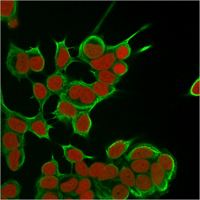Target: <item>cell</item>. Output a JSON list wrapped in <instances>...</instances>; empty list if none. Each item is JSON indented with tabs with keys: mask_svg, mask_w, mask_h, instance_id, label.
<instances>
[{
	"mask_svg": "<svg viewBox=\"0 0 200 200\" xmlns=\"http://www.w3.org/2000/svg\"><path fill=\"white\" fill-rule=\"evenodd\" d=\"M59 97L83 110L92 109L96 104L103 100L96 95L86 83L82 80L70 82Z\"/></svg>",
	"mask_w": 200,
	"mask_h": 200,
	"instance_id": "6da1fadb",
	"label": "cell"
},
{
	"mask_svg": "<svg viewBox=\"0 0 200 200\" xmlns=\"http://www.w3.org/2000/svg\"><path fill=\"white\" fill-rule=\"evenodd\" d=\"M7 70L19 81L27 78L30 73L29 58L26 50L10 43L6 61Z\"/></svg>",
	"mask_w": 200,
	"mask_h": 200,
	"instance_id": "7a4b0ae2",
	"label": "cell"
},
{
	"mask_svg": "<svg viewBox=\"0 0 200 200\" xmlns=\"http://www.w3.org/2000/svg\"><path fill=\"white\" fill-rule=\"evenodd\" d=\"M1 108L5 115L4 124L10 130L24 136L25 134L28 131V117L9 109L2 98Z\"/></svg>",
	"mask_w": 200,
	"mask_h": 200,
	"instance_id": "3957f363",
	"label": "cell"
},
{
	"mask_svg": "<svg viewBox=\"0 0 200 200\" xmlns=\"http://www.w3.org/2000/svg\"><path fill=\"white\" fill-rule=\"evenodd\" d=\"M106 46L101 38L92 35L87 37L81 44L78 55L89 59H96L103 54Z\"/></svg>",
	"mask_w": 200,
	"mask_h": 200,
	"instance_id": "277c9868",
	"label": "cell"
},
{
	"mask_svg": "<svg viewBox=\"0 0 200 200\" xmlns=\"http://www.w3.org/2000/svg\"><path fill=\"white\" fill-rule=\"evenodd\" d=\"M84 110L80 109L64 99L59 97L56 110L51 113L54 118L67 125H72L78 114Z\"/></svg>",
	"mask_w": 200,
	"mask_h": 200,
	"instance_id": "5b68a950",
	"label": "cell"
},
{
	"mask_svg": "<svg viewBox=\"0 0 200 200\" xmlns=\"http://www.w3.org/2000/svg\"><path fill=\"white\" fill-rule=\"evenodd\" d=\"M114 49V46H106L103 54L95 59H89L78 55L77 57L88 64L94 70L99 71L110 69L116 61Z\"/></svg>",
	"mask_w": 200,
	"mask_h": 200,
	"instance_id": "8992f818",
	"label": "cell"
},
{
	"mask_svg": "<svg viewBox=\"0 0 200 200\" xmlns=\"http://www.w3.org/2000/svg\"><path fill=\"white\" fill-rule=\"evenodd\" d=\"M24 136L10 130L3 125L1 134V147L4 155L10 151L24 147Z\"/></svg>",
	"mask_w": 200,
	"mask_h": 200,
	"instance_id": "52a82bcc",
	"label": "cell"
},
{
	"mask_svg": "<svg viewBox=\"0 0 200 200\" xmlns=\"http://www.w3.org/2000/svg\"><path fill=\"white\" fill-rule=\"evenodd\" d=\"M104 193V198L123 200L127 198L130 192L129 189L117 179L102 184H99Z\"/></svg>",
	"mask_w": 200,
	"mask_h": 200,
	"instance_id": "ba28073f",
	"label": "cell"
},
{
	"mask_svg": "<svg viewBox=\"0 0 200 200\" xmlns=\"http://www.w3.org/2000/svg\"><path fill=\"white\" fill-rule=\"evenodd\" d=\"M28 131L31 132L40 138L50 139L49 130L54 127L51 125L47 123L44 117L43 112L39 110L34 116L28 117Z\"/></svg>",
	"mask_w": 200,
	"mask_h": 200,
	"instance_id": "9c48e42d",
	"label": "cell"
},
{
	"mask_svg": "<svg viewBox=\"0 0 200 200\" xmlns=\"http://www.w3.org/2000/svg\"><path fill=\"white\" fill-rule=\"evenodd\" d=\"M160 151L152 145L146 143L137 144L125 156L127 161L138 159H155Z\"/></svg>",
	"mask_w": 200,
	"mask_h": 200,
	"instance_id": "30bf717a",
	"label": "cell"
},
{
	"mask_svg": "<svg viewBox=\"0 0 200 200\" xmlns=\"http://www.w3.org/2000/svg\"><path fill=\"white\" fill-rule=\"evenodd\" d=\"M66 37L62 41L58 42L54 40L56 49L55 56V71H65L68 66L72 63L77 61L71 57L68 48L65 44Z\"/></svg>",
	"mask_w": 200,
	"mask_h": 200,
	"instance_id": "8fae6325",
	"label": "cell"
},
{
	"mask_svg": "<svg viewBox=\"0 0 200 200\" xmlns=\"http://www.w3.org/2000/svg\"><path fill=\"white\" fill-rule=\"evenodd\" d=\"M155 160L166 174L169 180L174 179L177 174V161L172 154L166 148L161 150Z\"/></svg>",
	"mask_w": 200,
	"mask_h": 200,
	"instance_id": "7c38bea8",
	"label": "cell"
},
{
	"mask_svg": "<svg viewBox=\"0 0 200 200\" xmlns=\"http://www.w3.org/2000/svg\"><path fill=\"white\" fill-rule=\"evenodd\" d=\"M0 20L6 22L11 28L18 24V2L16 0H0Z\"/></svg>",
	"mask_w": 200,
	"mask_h": 200,
	"instance_id": "4fadbf2b",
	"label": "cell"
},
{
	"mask_svg": "<svg viewBox=\"0 0 200 200\" xmlns=\"http://www.w3.org/2000/svg\"><path fill=\"white\" fill-rule=\"evenodd\" d=\"M150 174L157 191L162 192L167 189L170 180L155 159L151 160Z\"/></svg>",
	"mask_w": 200,
	"mask_h": 200,
	"instance_id": "5bb4252c",
	"label": "cell"
},
{
	"mask_svg": "<svg viewBox=\"0 0 200 200\" xmlns=\"http://www.w3.org/2000/svg\"><path fill=\"white\" fill-rule=\"evenodd\" d=\"M92 109H88L81 111L73 121L72 126L74 133L82 137H88L92 125L89 113Z\"/></svg>",
	"mask_w": 200,
	"mask_h": 200,
	"instance_id": "9a60e30c",
	"label": "cell"
},
{
	"mask_svg": "<svg viewBox=\"0 0 200 200\" xmlns=\"http://www.w3.org/2000/svg\"><path fill=\"white\" fill-rule=\"evenodd\" d=\"M70 82L66 75L62 72L55 71L47 78L46 86L54 94L58 96L62 93Z\"/></svg>",
	"mask_w": 200,
	"mask_h": 200,
	"instance_id": "2e32d148",
	"label": "cell"
},
{
	"mask_svg": "<svg viewBox=\"0 0 200 200\" xmlns=\"http://www.w3.org/2000/svg\"><path fill=\"white\" fill-rule=\"evenodd\" d=\"M118 178L133 195L138 197H143L135 186V174L128 165L122 166L119 170Z\"/></svg>",
	"mask_w": 200,
	"mask_h": 200,
	"instance_id": "e0dca14e",
	"label": "cell"
},
{
	"mask_svg": "<svg viewBox=\"0 0 200 200\" xmlns=\"http://www.w3.org/2000/svg\"><path fill=\"white\" fill-rule=\"evenodd\" d=\"M135 174L136 187L143 197L152 195L157 191L149 173Z\"/></svg>",
	"mask_w": 200,
	"mask_h": 200,
	"instance_id": "ac0fdd59",
	"label": "cell"
},
{
	"mask_svg": "<svg viewBox=\"0 0 200 200\" xmlns=\"http://www.w3.org/2000/svg\"><path fill=\"white\" fill-rule=\"evenodd\" d=\"M4 155L8 167L13 171L18 170L22 166L25 160L24 147L10 151Z\"/></svg>",
	"mask_w": 200,
	"mask_h": 200,
	"instance_id": "d6986e66",
	"label": "cell"
},
{
	"mask_svg": "<svg viewBox=\"0 0 200 200\" xmlns=\"http://www.w3.org/2000/svg\"><path fill=\"white\" fill-rule=\"evenodd\" d=\"M80 178L72 173L59 178L58 189L63 195L69 194L75 189Z\"/></svg>",
	"mask_w": 200,
	"mask_h": 200,
	"instance_id": "ffe728a7",
	"label": "cell"
},
{
	"mask_svg": "<svg viewBox=\"0 0 200 200\" xmlns=\"http://www.w3.org/2000/svg\"><path fill=\"white\" fill-rule=\"evenodd\" d=\"M30 48L26 51L28 56L30 69L36 72L41 71L44 67L45 61L40 51L39 45Z\"/></svg>",
	"mask_w": 200,
	"mask_h": 200,
	"instance_id": "44dd1931",
	"label": "cell"
},
{
	"mask_svg": "<svg viewBox=\"0 0 200 200\" xmlns=\"http://www.w3.org/2000/svg\"><path fill=\"white\" fill-rule=\"evenodd\" d=\"M134 140V139L128 140H120L115 142L106 150L107 157L111 159L119 158L126 151Z\"/></svg>",
	"mask_w": 200,
	"mask_h": 200,
	"instance_id": "7402d4cb",
	"label": "cell"
},
{
	"mask_svg": "<svg viewBox=\"0 0 200 200\" xmlns=\"http://www.w3.org/2000/svg\"><path fill=\"white\" fill-rule=\"evenodd\" d=\"M60 146L63 150L64 157L72 164L84 159H93L94 158L85 155L81 150L70 144Z\"/></svg>",
	"mask_w": 200,
	"mask_h": 200,
	"instance_id": "603a6c76",
	"label": "cell"
},
{
	"mask_svg": "<svg viewBox=\"0 0 200 200\" xmlns=\"http://www.w3.org/2000/svg\"><path fill=\"white\" fill-rule=\"evenodd\" d=\"M32 84L34 95L39 104V110L43 112V107L45 102L54 94L42 83L33 82Z\"/></svg>",
	"mask_w": 200,
	"mask_h": 200,
	"instance_id": "cb8c5ba5",
	"label": "cell"
},
{
	"mask_svg": "<svg viewBox=\"0 0 200 200\" xmlns=\"http://www.w3.org/2000/svg\"><path fill=\"white\" fill-rule=\"evenodd\" d=\"M21 189V186L17 181L11 179L1 186L0 194L10 199H18L19 198Z\"/></svg>",
	"mask_w": 200,
	"mask_h": 200,
	"instance_id": "d4e9b609",
	"label": "cell"
},
{
	"mask_svg": "<svg viewBox=\"0 0 200 200\" xmlns=\"http://www.w3.org/2000/svg\"><path fill=\"white\" fill-rule=\"evenodd\" d=\"M90 71L97 81L110 86H115L121 78L116 76L110 69L97 71L92 69Z\"/></svg>",
	"mask_w": 200,
	"mask_h": 200,
	"instance_id": "484cf974",
	"label": "cell"
},
{
	"mask_svg": "<svg viewBox=\"0 0 200 200\" xmlns=\"http://www.w3.org/2000/svg\"><path fill=\"white\" fill-rule=\"evenodd\" d=\"M99 98L104 100L117 91L115 86H110L96 81L91 84L87 83Z\"/></svg>",
	"mask_w": 200,
	"mask_h": 200,
	"instance_id": "4316f807",
	"label": "cell"
},
{
	"mask_svg": "<svg viewBox=\"0 0 200 200\" xmlns=\"http://www.w3.org/2000/svg\"><path fill=\"white\" fill-rule=\"evenodd\" d=\"M119 172L118 168L114 164L110 163L106 164L97 182L102 184L118 179Z\"/></svg>",
	"mask_w": 200,
	"mask_h": 200,
	"instance_id": "83f0119b",
	"label": "cell"
},
{
	"mask_svg": "<svg viewBox=\"0 0 200 200\" xmlns=\"http://www.w3.org/2000/svg\"><path fill=\"white\" fill-rule=\"evenodd\" d=\"M59 178L54 176L40 177L36 185L37 192L58 188Z\"/></svg>",
	"mask_w": 200,
	"mask_h": 200,
	"instance_id": "f1b7e54d",
	"label": "cell"
},
{
	"mask_svg": "<svg viewBox=\"0 0 200 200\" xmlns=\"http://www.w3.org/2000/svg\"><path fill=\"white\" fill-rule=\"evenodd\" d=\"M128 162V166L135 174H150L151 160L138 159Z\"/></svg>",
	"mask_w": 200,
	"mask_h": 200,
	"instance_id": "f546056e",
	"label": "cell"
},
{
	"mask_svg": "<svg viewBox=\"0 0 200 200\" xmlns=\"http://www.w3.org/2000/svg\"><path fill=\"white\" fill-rule=\"evenodd\" d=\"M41 171L42 174L40 177L54 176L59 178L64 174L59 172L58 163L55 159L53 154L51 160L45 163L42 166Z\"/></svg>",
	"mask_w": 200,
	"mask_h": 200,
	"instance_id": "4dcf8cb0",
	"label": "cell"
},
{
	"mask_svg": "<svg viewBox=\"0 0 200 200\" xmlns=\"http://www.w3.org/2000/svg\"><path fill=\"white\" fill-rule=\"evenodd\" d=\"M135 34L125 41L114 46V53L116 60L123 61L129 57L131 52V49L128 42Z\"/></svg>",
	"mask_w": 200,
	"mask_h": 200,
	"instance_id": "1f68e13d",
	"label": "cell"
},
{
	"mask_svg": "<svg viewBox=\"0 0 200 200\" xmlns=\"http://www.w3.org/2000/svg\"><path fill=\"white\" fill-rule=\"evenodd\" d=\"M63 195L58 189L37 192L34 199L37 200H61Z\"/></svg>",
	"mask_w": 200,
	"mask_h": 200,
	"instance_id": "d6a6232c",
	"label": "cell"
},
{
	"mask_svg": "<svg viewBox=\"0 0 200 200\" xmlns=\"http://www.w3.org/2000/svg\"><path fill=\"white\" fill-rule=\"evenodd\" d=\"M91 186V182L89 178H80L75 189L70 194L77 197L90 189Z\"/></svg>",
	"mask_w": 200,
	"mask_h": 200,
	"instance_id": "836d02e7",
	"label": "cell"
},
{
	"mask_svg": "<svg viewBox=\"0 0 200 200\" xmlns=\"http://www.w3.org/2000/svg\"><path fill=\"white\" fill-rule=\"evenodd\" d=\"M73 164H74L73 168L74 172L73 174L80 178L90 177L89 168L83 160Z\"/></svg>",
	"mask_w": 200,
	"mask_h": 200,
	"instance_id": "e575fe53",
	"label": "cell"
},
{
	"mask_svg": "<svg viewBox=\"0 0 200 200\" xmlns=\"http://www.w3.org/2000/svg\"><path fill=\"white\" fill-rule=\"evenodd\" d=\"M105 165V163L101 162H96L93 163L89 168L90 177L94 181H97Z\"/></svg>",
	"mask_w": 200,
	"mask_h": 200,
	"instance_id": "d590c367",
	"label": "cell"
},
{
	"mask_svg": "<svg viewBox=\"0 0 200 200\" xmlns=\"http://www.w3.org/2000/svg\"><path fill=\"white\" fill-rule=\"evenodd\" d=\"M128 69L127 64L123 61L116 60L110 70L116 76L121 77L127 72Z\"/></svg>",
	"mask_w": 200,
	"mask_h": 200,
	"instance_id": "8d00e7d4",
	"label": "cell"
},
{
	"mask_svg": "<svg viewBox=\"0 0 200 200\" xmlns=\"http://www.w3.org/2000/svg\"><path fill=\"white\" fill-rule=\"evenodd\" d=\"M95 194L90 189L77 197V199L92 200L95 199Z\"/></svg>",
	"mask_w": 200,
	"mask_h": 200,
	"instance_id": "74e56055",
	"label": "cell"
},
{
	"mask_svg": "<svg viewBox=\"0 0 200 200\" xmlns=\"http://www.w3.org/2000/svg\"><path fill=\"white\" fill-rule=\"evenodd\" d=\"M191 94L195 96H198L200 95V79L199 78L194 83L192 86L190 90Z\"/></svg>",
	"mask_w": 200,
	"mask_h": 200,
	"instance_id": "f35d334b",
	"label": "cell"
},
{
	"mask_svg": "<svg viewBox=\"0 0 200 200\" xmlns=\"http://www.w3.org/2000/svg\"><path fill=\"white\" fill-rule=\"evenodd\" d=\"M0 199L1 200H9V198L6 196L0 194Z\"/></svg>",
	"mask_w": 200,
	"mask_h": 200,
	"instance_id": "ab89813d",
	"label": "cell"
}]
</instances>
